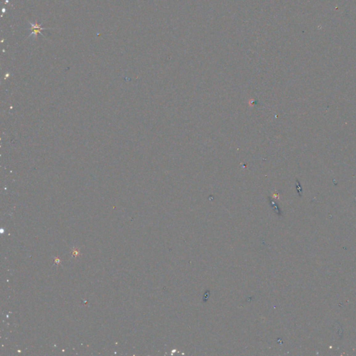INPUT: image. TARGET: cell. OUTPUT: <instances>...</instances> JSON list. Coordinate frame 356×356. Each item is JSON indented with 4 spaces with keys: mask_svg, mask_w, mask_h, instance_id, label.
Instances as JSON below:
<instances>
[{
    "mask_svg": "<svg viewBox=\"0 0 356 356\" xmlns=\"http://www.w3.org/2000/svg\"><path fill=\"white\" fill-rule=\"evenodd\" d=\"M30 24L31 26V30H32V33L31 34V35H34L35 39H36L37 36L39 34H41L40 33V30H43V29H44L43 28L41 27V24H39V23H36L35 24H33L30 23ZM30 35V36H31Z\"/></svg>",
    "mask_w": 356,
    "mask_h": 356,
    "instance_id": "cell-1",
    "label": "cell"
},
{
    "mask_svg": "<svg viewBox=\"0 0 356 356\" xmlns=\"http://www.w3.org/2000/svg\"><path fill=\"white\" fill-rule=\"evenodd\" d=\"M268 199H269V203L271 204V207H272L274 209V210L276 211V212L277 214H279V213H280V210H279L278 206L277 205L276 203L274 202V201H273V200H271V198H268Z\"/></svg>",
    "mask_w": 356,
    "mask_h": 356,
    "instance_id": "cell-2",
    "label": "cell"
},
{
    "mask_svg": "<svg viewBox=\"0 0 356 356\" xmlns=\"http://www.w3.org/2000/svg\"><path fill=\"white\" fill-rule=\"evenodd\" d=\"M71 254L74 257H78L80 256V249L77 248H72V251H71Z\"/></svg>",
    "mask_w": 356,
    "mask_h": 356,
    "instance_id": "cell-3",
    "label": "cell"
},
{
    "mask_svg": "<svg viewBox=\"0 0 356 356\" xmlns=\"http://www.w3.org/2000/svg\"><path fill=\"white\" fill-rule=\"evenodd\" d=\"M54 263H55L56 265H59L61 263V260L59 259V257H55L54 258Z\"/></svg>",
    "mask_w": 356,
    "mask_h": 356,
    "instance_id": "cell-4",
    "label": "cell"
}]
</instances>
